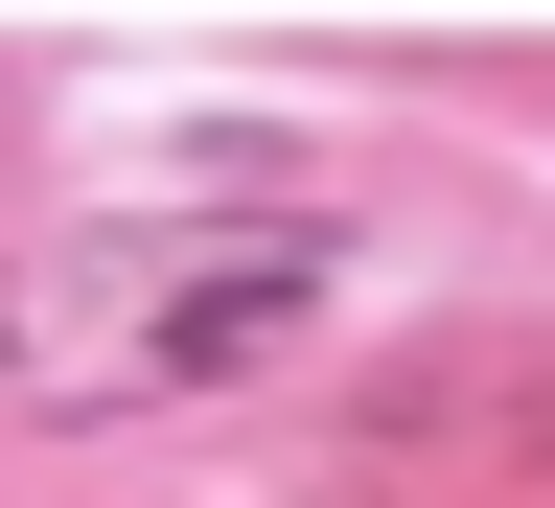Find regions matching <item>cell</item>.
I'll list each match as a JSON object with an SVG mask.
<instances>
[{
	"mask_svg": "<svg viewBox=\"0 0 555 508\" xmlns=\"http://www.w3.org/2000/svg\"><path fill=\"white\" fill-rule=\"evenodd\" d=\"M347 301V255L301 208H93V232L0 255V416H185L301 370Z\"/></svg>",
	"mask_w": 555,
	"mask_h": 508,
	"instance_id": "obj_1",
	"label": "cell"
}]
</instances>
